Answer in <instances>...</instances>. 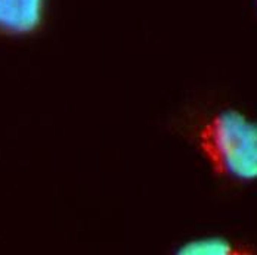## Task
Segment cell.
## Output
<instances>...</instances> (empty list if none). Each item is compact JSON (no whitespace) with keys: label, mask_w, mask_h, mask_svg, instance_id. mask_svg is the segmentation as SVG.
<instances>
[{"label":"cell","mask_w":257,"mask_h":255,"mask_svg":"<svg viewBox=\"0 0 257 255\" xmlns=\"http://www.w3.org/2000/svg\"><path fill=\"white\" fill-rule=\"evenodd\" d=\"M169 130L192 149L210 174L229 186L257 183V117L226 102H191Z\"/></svg>","instance_id":"1"},{"label":"cell","mask_w":257,"mask_h":255,"mask_svg":"<svg viewBox=\"0 0 257 255\" xmlns=\"http://www.w3.org/2000/svg\"><path fill=\"white\" fill-rule=\"evenodd\" d=\"M53 0H0V40L27 42L46 33Z\"/></svg>","instance_id":"2"},{"label":"cell","mask_w":257,"mask_h":255,"mask_svg":"<svg viewBox=\"0 0 257 255\" xmlns=\"http://www.w3.org/2000/svg\"><path fill=\"white\" fill-rule=\"evenodd\" d=\"M175 255H257V243L226 234H201L185 239L172 249Z\"/></svg>","instance_id":"3"},{"label":"cell","mask_w":257,"mask_h":255,"mask_svg":"<svg viewBox=\"0 0 257 255\" xmlns=\"http://www.w3.org/2000/svg\"><path fill=\"white\" fill-rule=\"evenodd\" d=\"M251 3H253V8H254V12L257 15V0H251Z\"/></svg>","instance_id":"4"}]
</instances>
